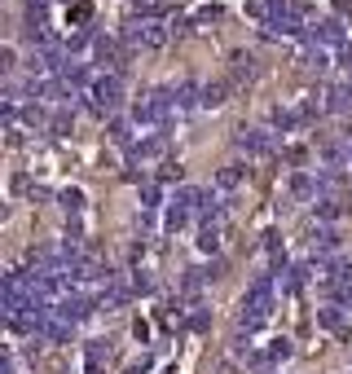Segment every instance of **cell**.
<instances>
[{
	"instance_id": "obj_1",
	"label": "cell",
	"mask_w": 352,
	"mask_h": 374,
	"mask_svg": "<svg viewBox=\"0 0 352 374\" xmlns=\"http://www.w3.org/2000/svg\"><path fill=\"white\" fill-rule=\"evenodd\" d=\"M128 36H133V44L163 48V44H167V36H172V27H167L163 18H141V22H133V27H128Z\"/></svg>"
},
{
	"instance_id": "obj_2",
	"label": "cell",
	"mask_w": 352,
	"mask_h": 374,
	"mask_svg": "<svg viewBox=\"0 0 352 374\" xmlns=\"http://www.w3.org/2000/svg\"><path fill=\"white\" fill-rule=\"evenodd\" d=\"M309 36L321 40V44H339V40H343V22H339V18H317Z\"/></svg>"
},
{
	"instance_id": "obj_3",
	"label": "cell",
	"mask_w": 352,
	"mask_h": 374,
	"mask_svg": "<svg viewBox=\"0 0 352 374\" xmlns=\"http://www.w3.org/2000/svg\"><path fill=\"white\" fill-rule=\"evenodd\" d=\"M247 14H251V18H256L260 27H264V22H269L273 14H278V0H247Z\"/></svg>"
},
{
	"instance_id": "obj_4",
	"label": "cell",
	"mask_w": 352,
	"mask_h": 374,
	"mask_svg": "<svg viewBox=\"0 0 352 374\" xmlns=\"http://www.w3.org/2000/svg\"><path fill=\"white\" fill-rule=\"evenodd\" d=\"M66 18H71V22H88V18H93V0H75Z\"/></svg>"
},
{
	"instance_id": "obj_5",
	"label": "cell",
	"mask_w": 352,
	"mask_h": 374,
	"mask_svg": "<svg viewBox=\"0 0 352 374\" xmlns=\"http://www.w3.org/2000/svg\"><path fill=\"white\" fill-rule=\"evenodd\" d=\"M97 97H102L106 106H110V102H119V84H115V80H102V84H97Z\"/></svg>"
},
{
	"instance_id": "obj_6",
	"label": "cell",
	"mask_w": 352,
	"mask_h": 374,
	"mask_svg": "<svg viewBox=\"0 0 352 374\" xmlns=\"http://www.w3.org/2000/svg\"><path fill=\"white\" fill-rule=\"evenodd\" d=\"M216 18H220V5H207V9H198L194 22H198V27H207V22H216Z\"/></svg>"
},
{
	"instance_id": "obj_7",
	"label": "cell",
	"mask_w": 352,
	"mask_h": 374,
	"mask_svg": "<svg viewBox=\"0 0 352 374\" xmlns=\"http://www.w3.org/2000/svg\"><path fill=\"white\" fill-rule=\"evenodd\" d=\"M335 9H339V14H348V9H352V0H335Z\"/></svg>"
}]
</instances>
